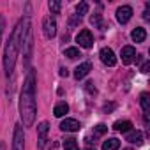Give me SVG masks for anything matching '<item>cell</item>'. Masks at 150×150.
Returning a JSON list of instances; mask_svg holds the SVG:
<instances>
[{"instance_id":"4316f807","label":"cell","mask_w":150,"mask_h":150,"mask_svg":"<svg viewBox=\"0 0 150 150\" xmlns=\"http://www.w3.org/2000/svg\"><path fill=\"white\" fill-rule=\"evenodd\" d=\"M85 88H87V90H88V92H90V94H96V92H97V90H96V87H94V83H92V81H88V83H87V85H85Z\"/></svg>"},{"instance_id":"8992f818","label":"cell","mask_w":150,"mask_h":150,"mask_svg":"<svg viewBox=\"0 0 150 150\" xmlns=\"http://www.w3.org/2000/svg\"><path fill=\"white\" fill-rule=\"evenodd\" d=\"M131 16H132V7L131 6H122V7H118L117 9V20H118V23H127L129 20H131Z\"/></svg>"},{"instance_id":"ac0fdd59","label":"cell","mask_w":150,"mask_h":150,"mask_svg":"<svg viewBox=\"0 0 150 150\" xmlns=\"http://www.w3.org/2000/svg\"><path fill=\"white\" fill-rule=\"evenodd\" d=\"M64 148L65 150H80L78 148V141L74 138H65L64 139Z\"/></svg>"},{"instance_id":"9a60e30c","label":"cell","mask_w":150,"mask_h":150,"mask_svg":"<svg viewBox=\"0 0 150 150\" xmlns=\"http://www.w3.org/2000/svg\"><path fill=\"white\" fill-rule=\"evenodd\" d=\"M67 111H69V106H67L65 103H58V104L55 106V110H53V115H55L57 118H62Z\"/></svg>"},{"instance_id":"8fae6325","label":"cell","mask_w":150,"mask_h":150,"mask_svg":"<svg viewBox=\"0 0 150 150\" xmlns=\"http://www.w3.org/2000/svg\"><path fill=\"white\" fill-rule=\"evenodd\" d=\"M48 129H50L48 122H41V124H39V127H37V132H39V148H42V146H44V141H46Z\"/></svg>"},{"instance_id":"3957f363","label":"cell","mask_w":150,"mask_h":150,"mask_svg":"<svg viewBox=\"0 0 150 150\" xmlns=\"http://www.w3.org/2000/svg\"><path fill=\"white\" fill-rule=\"evenodd\" d=\"M76 42L81 46V48H92V44H94V35H92V32L90 30H81L78 35H76Z\"/></svg>"},{"instance_id":"2e32d148","label":"cell","mask_w":150,"mask_h":150,"mask_svg":"<svg viewBox=\"0 0 150 150\" xmlns=\"http://www.w3.org/2000/svg\"><path fill=\"white\" fill-rule=\"evenodd\" d=\"M118 146H120V141L117 138H110L103 143V150H118Z\"/></svg>"},{"instance_id":"30bf717a","label":"cell","mask_w":150,"mask_h":150,"mask_svg":"<svg viewBox=\"0 0 150 150\" xmlns=\"http://www.w3.org/2000/svg\"><path fill=\"white\" fill-rule=\"evenodd\" d=\"M120 57H122V64L129 65V64L134 60V57H136V50H134L132 46H124V48H122Z\"/></svg>"},{"instance_id":"f1b7e54d","label":"cell","mask_w":150,"mask_h":150,"mask_svg":"<svg viewBox=\"0 0 150 150\" xmlns=\"http://www.w3.org/2000/svg\"><path fill=\"white\" fill-rule=\"evenodd\" d=\"M60 76H67V69H64V67L60 69Z\"/></svg>"},{"instance_id":"ffe728a7","label":"cell","mask_w":150,"mask_h":150,"mask_svg":"<svg viewBox=\"0 0 150 150\" xmlns=\"http://www.w3.org/2000/svg\"><path fill=\"white\" fill-rule=\"evenodd\" d=\"M76 13H78L80 18H81L83 14H87V13H88V4H87V2H80V4L76 6Z\"/></svg>"},{"instance_id":"7402d4cb","label":"cell","mask_w":150,"mask_h":150,"mask_svg":"<svg viewBox=\"0 0 150 150\" xmlns=\"http://www.w3.org/2000/svg\"><path fill=\"white\" fill-rule=\"evenodd\" d=\"M50 11H51V14H58L60 13V2L58 0H51L50 2Z\"/></svg>"},{"instance_id":"5b68a950","label":"cell","mask_w":150,"mask_h":150,"mask_svg":"<svg viewBox=\"0 0 150 150\" xmlns=\"http://www.w3.org/2000/svg\"><path fill=\"white\" fill-rule=\"evenodd\" d=\"M25 148V138L21 125H14V138H13V150H23Z\"/></svg>"},{"instance_id":"d4e9b609","label":"cell","mask_w":150,"mask_h":150,"mask_svg":"<svg viewBox=\"0 0 150 150\" xmlns=\"http://www.w3.org/2000/svg\"><path fill=\"white\" fill-rule=\"evenodd\" d=\"M80 21H81V18H80V16L76 14V16H72V18L69 20V25H71V27H74V25H78Z\"/></svg>"},{"instance_id":"cb8c5ba5","label":"cell","mask_w":150,"mask_h":150,"mask_svg":"<svg viewBox=\"0 0 150 150\" xmlns=\"http://www.w3.org/2000/svg\"><path fill=\"white\" fill-rule=\"evenodd\" d=\"M115 108H117V104H115V103H110V104H104V106H103V111H104V113H110V111H113Z\"/></svg>"},{"instance_id":"f546056e","label":"cell","mask_w":150,"mask_h":150,"mask_svg":"<svg viewBox=\"0 0 150 150\" xmlns=\"http://www.w3.org/2000/svg\"><path fill=\"white\" fill-rule=\"evenodd\" d=\"M0 150H6V143H0Z\"/></svg>"},{"instance_id":"484cf974","label":"cell","mask_w":150,"mask_h":150,"mask_svg":"<svg viewBox=\"0 0 150 150\" xmlns=\"http://www.w3.org/2000/svg\"><path fill=\"white\" fill-rule=\"evenodd\" d=\"M4 27H6V23H4V16H0V44H2V34H4Z\"/></svg>"},{"instance_id":"e0dca14e","label":"cell","mask_w":150,"mask_h":150,"mask_svg":"<svg viewBox=\"0 0 150 150\" xmlns=\"http://www.w3.org/2000/svg\"><path fill=\"white\" fill-rule=\"evenodd\" d=\"M139 104H141V110L148 115V111H150V96L145 92V94H141V97H139Z\"/></svg>"},{"instance_id":"44dd1931","label":"cell","mask_w":150,"mask_h":150,"mask_svg":"<svg viewBox=\"0 0 150 150\" xmlns=\"http://www.w3.org/2000/svg\"><path fill=\"white\" fill-rule=\"evenodd\" d=\"M90 23H92L94 27H97V28H103V27H104V25H103V16H101V14L90 16Z\"/></svg>"},{"instance_id":"7c38bea8","label":"cell","mask_w":150,"mask_h":150,"mask_svg":"<svg viewBox=\"0 0 150 150\" xmlns=\"http://www.w3.org/2000/svg\"><path fill=\"white\" fill-rule=\"evenodd\" d=\"M131 37H132V41H134V42H143V41L146 39V30H145L143 27H136V28L132 30Z\"/></svg>"},{"instance_id":"ba28073f","label":"cell","mask_w":150,"mask_h":150,"mask_svg":"<svg viewBox=\"0 0 150 150\" xmlns=\"http://www.w3.org/2000/svg\"><path fill=\"white\" fill-rule=\"evenodd\" d=\"M80 122L78 120H74V118H65L62 124H60V129L62 131H65V132H76V131H80Z\"/></svg>"},{"instance_id":"9c48e42d","label":"cell","mask_w":150,"mask_h":150,"mask_svg":"<svg viewBox=\"0 0 150 150\" xmlns=\"http://www.w3.org/2000/svg\"><path fill=\"white\" fill-rule=\"evenodd\" d=\"M90 71H92V64H90V62H83V64H80L76 69H74V78H76V80H81V78L87 76Z\"/></svg>"},{"instance_id":"5bb4252c","label":"cell","mask_w":150,"mask_h":150,"mask_svg":"<svg viewBox=\"0 0 150 150\" xmlns=\"http://www.w3.org/2000/svg\"><path fill=\"white\" fill-rule=\"evenodd\" d=\"M127 141L139 145V143L143 141V132H141V131H129V132H127Z\"/></svg>"},{"instance_id":"7a4b0ae2","label":"cell","mask_w":150,"mask_h":150,"mask_svg":"<svg viewBox=\"0 0 150 150\" xmlns=\"http://www.w3.org/2000/svg\"><path fill=\"white\" fill-rule=\"evenodd\" d=\"M28 27H30V20H28V18L21 20V21L16 25L14 32L11 34L9 41H7L6 53H4V69H6V74H7V76H11L13 71H14L16 57H18V53H20L21 41H23V37H25V34H27V28H28Z\"/></svg>"},{"instance_id":"d6986e66","label":"cell","mask_w":150,"mask_h":150,"mask_svg":"<svg viewBox=\"0 0 150 150\" xmlns=\"http://www.w3.org/2000/svg\"><path fill=\"white\" fill-rule=\"evenodd\" d=\"M64 55H65L67 58H71V60H76V58H80V57H81V55H80V50H78V48H67Z\"/></svg>"},{"instance_id":"52a82bcc","label":"cell","mask_w":150,"mask_h":150,"mask_svg":"<svg viewBox=\"0 0 150 150\" xmlns=\"http://www.w3.org/2000/svg\"><path fill=\"white\" fill-rule=\"evenodd\" d=\"M99 57H101V60H103L106 65H110V67H113V65L117 64V57H115V53H113L111 48H103L101 53H99Z\"/></svg>"},{"instance_id":"6da1fadb","label":"cell","mask_w":150,"mask_h":150,"mask_svg":"<svg viewBox=\"0 0 150 150\" xmlns=\"http://www.w3.org/2000/svg\"><path fill=\"white\" fill-rule=\"evenodd\" d=\"M35 113H37V106H35V76H34V71H28L27 80L23 83L21 97H20V115H21V120H23L25 127H30L34 124Z\"/></svg>"},{"instance_id":"83f0119b","label":"cell","mask_w":150,"mask_h":150,"mask_svg":"<svg viewBox=\"0 0 150 150\" xmlns=\"http://www.w3.org/2000/svg\"><path fill=\"white\" fill-rule=\"evenodd\" d=\"M148 69H150V64H148V62H145V64L141 65V72H148Z\"/></svg>"},{"instance_id":"277c9868","label":"cell","mask_w":150,"mask_h":150,"mask_svg":"<svg viewBox=\"0 0 150 150\" xmlns=\"http://www.w3.org/2000/svg\"><path fill=\"white\" fill-rule=\"evenodd\" d=\"M42 28H44V35H46L48 39H53V37L57 35V21H55V18H51V16L44 18Z\"/></svg>"},{"instance_id":"603a6c76","label":"cell","mask_w":150,"mask_h":150,"mask_svg":"<svg viewBox=\"0 0 150 150\" xmlns=\"http://www.w3.org/2000/svg\"><path fill=\"white\" fill-rule=\"evenodd\" d=\"M106 131H108V127H106L104 124H97V125L94 127V132H96L97 136H101V134H104Z\"/></svg>"},{"instance_id":"4fadbf2b","label":"cell","mask_w":150,"mask_h":150,"mask_svg":"<svg viewBox=\"0 0 150 150\" xmlns=\"http://www.w3.org/2000/svg\"><path fill=\"white\" fill-rule=\"evenodd\" d=\"M113 129L118 131V132H129L132 129V122H129V120H118V122L113 124Z\"/></svg>"},{"instance_id":"1f68e13d","label":"cell","mask_w":150,"mask_h":150,"mask_svg":"<svg viewBox=\"0 0 150 150\" xmlns=\"http://www.w3.org/2000/svg\"><path fill=\"white\" fill-rule=\"evenodd\" d=\"M124 150H131V148H124Z\"/></svg>"},{"instance_id":"4dcf8cb0","label":"cell","mask_w":150,"mask_h":150,"mask_svg":"<svg viewBox=\"0 0 150 150\" xmlns=\"http://www.w3.org/2000/svg\"><path fill=\"white\" fill-rule=\"evenodd\" d=\"M85 150H96V148H85Z\"/></svg>"}]
</instances>
